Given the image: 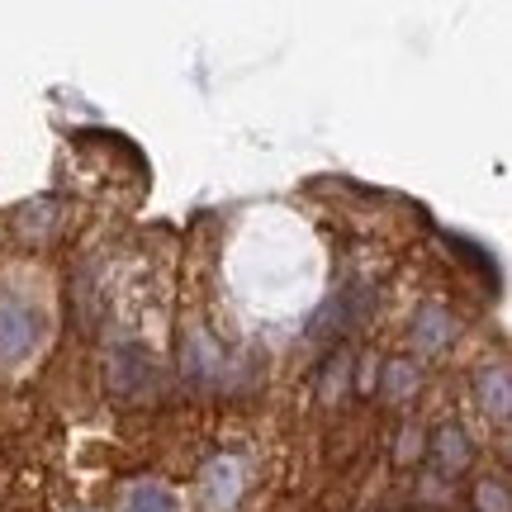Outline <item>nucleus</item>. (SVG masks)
I'll return each mask as SVG.
<instances>
[{
    "label": "nucleus",
    "mask_w": 512,
    "mask_h": 512,
    "mask_svg": "<svg viewBox=\"0 0 512 512\" xmlns=\"http://www.w3.org/2000/svg\"><path fill=\"white\" fill-rule=\"evenodd\" d=\"M157 380V366H152V356L143 347H119L114 356V370H110V389L119 399H147V384Z\"/></svg>",
    "instance_id": "obj_1"
},
{
    "label": "nucleus",
    "mask_w": 512,
    "mask_h": 512,
    "mask_svg": "<svg viewBox=\"0 0 512 512\" xmlns=\"http://www.w3.org/2000/svg\"><path fill=\"white\" fill-rule=\"evenodd\" d=\"M422 451H427V437H422V427H403V432H399V451H394V456L408 465V460H418Z\"/></svg>",
    "instance_id": "obj_8"
},
{
    "label": "nucleus",
    "mask_w": 512,
    "mask_h": 512,
    "mask_svg": "<svg viewBox=\"0 0 512 512\" xmlns=\"http://www.w3.org/2000/svg\"><path fill=\"white\" fill-rule=\"evenodd\" d=\"M427 446H432V456H437V465L446 470V475H460V470L470 465V441H465L460 427H441Z\"/></svg>",
    "instance_id": "obj_2"
},
{
    "label": "nucleus",
    "mask_w": 512,
    "mask_h": 512,
    "mask_svg": "<svg viewBox=\"0 0 512 512\" xmlns=\"http://www.w3.org/2000/svg\"><path fill=\"white\" fill-rule=\"evenodd\" d=\"M380 384H384V399H408L413 389H418V370L408 366V361H389V366L380 370Z\"/></svg>",
    "instance_id": "obj_6"
},
{
    "label": "nucleus",
    "mask_w": 512,
    "mask_h": 512,
    "mask_svg": "<svg viewBox=\"0 0 512 512\" xmlns=\"http://www.w3.org/2000/svg\"><path fill=\"white\" fill-rule=\"evenodd\" d=\"M351 389V351H337L328 366H323V380H318V403H337Z\"/></svg>",
    "instance_id": "obj_4"
},
{
    "label": "nucleus",
    "mask_w": 512,
    "mask_h": 512,
    "mask_svg": "<svg viewBox=\"0 0 512 512\" xmlns=\"http://www.w3.org/2000/svg\"><path fill=\"white\" fill-rule=\"evenodd\" d=\"M479 399H484V408H494V418H508L512 408V389H508V370L494 366L479 375Z\"/></svg>",
    "instance_id": "obj_5"
},
{
    "label": "nucleus",
    "mask_w": 512,
    "mask_h": 512,
    "mask_svg": "<svg viewBox=\"0 0 512 512\" xmlns=\"http://www.w3.org/2000/svg\"><path fill=\"white\" fill-rule=\"evenodd\" d=\"M475 508L479 512H512L508 484H503V479H484V484L475 489Z\"/></svg>",
    "instance_id": "obj_7"
},
{
    "label": "nucleus",
    "mask_w": 512,
    "mask_h": 512,
    "mask_svg": "<svg viewBox=\"0 0 512 512\" xmlns=\"http://www.w3.org/2000/svg\"><path fill=\"white\" fill-rule=\"evenodd\" d=\"M413 342H418L422 351H437L451 342V318H446V309H437V304H427V309L413 318Z\"/></svg>",
    "instance_id": "obj_3"
}]
</instances>
